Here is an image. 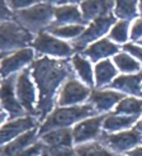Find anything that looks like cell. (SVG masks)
Here are the masks:
<instances>
[{
  "instance_id": "cell-1",
  "label": "cell",
  "mask_w": 142,
  "mask_h": 156,
  "mask_svg": "<svg viewBox=\"0 0 142 156\" xmlns=\"http://www.w3.org/2000/svg\"><path fill=\"white\" fill-rule=\"evenodd\" d=\"M70 71L66 61H56L43 57L33 64V76L39 88V104L41 118L52 108L53 94L60 83L65 79Z\"/></svg>"
},
{
  "instance_id": "cell-2",
  "label": "cell",
  "mask_w": 142,
  "mask_h": 156,
  "mask_svg": "<svg viewBox=\"0 0 142 156\" xmlns=\"http://www.w3.org/2000/svg\"><path fill=\"white\" fill-rule=\"evenodd\" d=\"M94 113L93 105H81V107H71V108H61L55 111L48 119L46 121L43 127L41 128V133H44V131H52L59 129L62 127H66L69 124L74 123L76 121H80L85 117H88Z\"/></svg>"
},
{
  "instance_id": "cell-3",
  "label": "cell",
  "mask_w": 142,
  "mask_h": 156,
  "mask_svg": "<svg viewBox=\"0 0 142 156\" xmlns=\"http://www.w3.org/2000/svg\"><path fill=\"white\" fill-rule=\"evenodd\" d=\"M52 14H55V10L48 4H38L29 9L20 10L17 14V18L29 29H37L46 26L50 23Z\"/></svg>"
},
{
  "instance_id": "cell-4",
  "label": "cell",
  "mask_w": 142,
  "mask_h": 156,
  "mask_svg": "<svg viewBox=\"0 0 142 156\" xmlns=\"http://www.w3.org/2000/svg\"><path fill=\"white\" fill-rule=\"evenodd\" d=\"M32 41V34L28 30L23 29L17 23L4 22L2 24V48L5 51L6 48L19 47L24 46Z\"/></svg>"
},
{
  "instance_id": "cell-5",
  "label": "cell",
  "mask_w": 142,
  "mask_h": 156,
  "mask_svg": "<svg viewBox=\"0 0 142 156\" xmlns=\"http://www.w3.org/2000/svg\"><path fill=\"white\" fill-rule=\"evenodd\" d=\"M33 47L43 53L56 55V56H69L73 48L65 42H61L46 33H39L33 42Z\"/></svg>"
},
{
  "instance_id": "cell-6",
  "label": "cell",
  "mask_w": 142,
  "mask_h": 156,
  "mask_svg": "<svg viewBox=\"0 0 142 156\" xmlns=\"http://www.w3.org/2000/svg\"><path fill=\"white\" fill-rule=\"evenodd\" d=\"M113 22H114V18L112 15H104V17L97 18L90 24V27L85 32H83V34L79 37V40L75 41V46L77 48H81L90 41L100 37L101 34H104L108 30V28L113 24Z\"/></svg>"
},
{
  "instance_id": "cell-7",
  "label": "cell",
  "mask_w": 142,
  "mask_h": 156,
  "mask_svg": "<svg viewBox=\"0 0 142 156\" xmlns=\"http://www.w3.org/2000/svg\"><path fill=\"white\" fill-rule=\"evenodd\" d=\"M15 89H17V95H18L20 104L24 107L28 112H33V103L36 99V94H34L33 84L29 80L28 70H24V71H22L18 75Z\"/></svg>"
},
{
  "instance_id": "cell-8",
  "label": "cell",
  "mask_w": 142,
  "mask_h": 156,
  "mask_svg": "<svg viewBox=\"0 0 142 156\" xmlns=\"http://www.w3.org/2000/svg\"><path fill=\"white\" fill-rule=\"evenodd\" d=\"M103 140L112 150L124 151L137 145L141 141V135L137 133V131L132 129V131L122 132V133H117V135H104Z\"/></svg>"
},
{
  "instance_id": "cell-9",
  "label": "cell",
  "mask_w": 142,
  "mask_h": 156,
  "mask_svg": "<svg viewBox=\"0 0 142 156\" xmlns=\"http://www.w3.org/2000/svg\"><path fill=\"white\" fill-rule=\"evenodd\" d=\"M89 95V90L84 85H81L76 80H69L61 90V94L59 98L60 105H67V104H75L83 100Z\"/></svg>"
},
{
  "instance_id": "cell-10",
  "label": "cell",
  "mask_w": 142,
  "mask_h": 156,
  "mask_svg": "<svg viewBox=\"0 0 142 156\" xmlns=\"http://www.w3.org/2000/svg\"><path fill=\"white\" fill-rule=\"evenodd\" d=\"M101 122H103V117H97V118L86 119L81 123H79L73 132L75 142L80 144L84 141H88L90 138L97 137L99 135Z\"/></svg>"
},
{
  "instance_id": "cell-11",
  "label": "cell",
  "mask_w": 142,
  "mask_h": 156,
  "mask_svg": "<svg viewBox=\"0 0 142 156\" xmlns=\"http://www.w3.org/2000/svg\"><path fill=\"white\" fill-rule=\"evenodd\" d=\"M32 58H33V51L28 50V48L17 51L14 55H12V56L4 58L3 64H2L3 76H6V75L12 74L13 71L18 70L23 65H26L27 62H29Z\"/></svg>"
},
{
  "instance_id": "cell-12",
  "label": "cell",
  "mask_w": 142,
  "mask_h": 156,
  "mask_svg": "<svg viewBox=\"0 0 142 156\" xmlns=\"http://www.w3.org/2000/svg\"><path fill=\"white\" fill-rule=\"evenodd\" d=\"M32 127H34V121L30 118V117L15 119L13 122L6 123L2 128V142L5 144L6 141H9V140H12L17 135H19L22 132H24Z\"/></svg>"
},
{
  "instance_id": "cell-13",
  "label": "cell",
  "mask_w": 142,
  "mask_h": 156,
  "mask_svg": "<svg viewBox=\"0 0 142 156\" xmlns=\"http://www.w3.org/2000/svg\"><path fill=\"white\" fill-rule=\"evenodd\" d=\"M42 140L50 147H70L73 141V133L67 128L52 129L42 135Z\"/></svg>"
},
{
  "instance_id": "cell-14",
  "label": "cell",
  "mask_w": 142,
  "mask_h": 156,
  "mask_svg": "<svg viewBox=\"0 0 142 156\" xmlns=\"http://www.w3.org/2000/svg\"><path fill=\"white\" fill-rule=\"evenodd\" d=\"M2 100H3V107L10 113L12 117H15L18 114H22V107L18 103V100L14 98V91H13V79L10 77L9 80L3 83L2 87Z\"/></svg>"
},
{
  "instance_id": "cell-15",
  "label": "cell",
  "mask_w": 142,
  "mask_h": 156,
  "mask_svg": "<svg viewBox=\"0 0 142 156\" xmlns=\"http://www.w3.org/2000/svg\"><path fill=\"white\" fill-rule=\"evenodd\" d=\"M141 80H142V71L137 75H128V76H119L112 83V88H117L124 91L133 93L136 95L142 94L141 88Z\"/></svg>"
},
{
  "instance_id": "cell-16",
  "label": "cell",
  "mask_w": 142,
  "mask_h": 156,
  "mask_svg": "<svg viewBox=\"0 0 142 156\" xmlns=\"http://www.w3.org/2000/svg\"><path fill=\"white\" fill-rule=\"evenodd\" d=\"M123 95L121 93H114V91H93L90 97L91 103L95 105L98 111L103 112L107 111L112 107L114 103H117L119 99H122Z\"/></svg>"
},
{
  "instance_id": "cell-17",
  "label": "cell",
  "mask_w": 142,
  "mask_h": 156,
  "mask_svg": "<svg viewBox=\"0 0 142 156\" xmlns=\"http://www.w3.org/2000/svg\"><path fill=\"white\" fill-rule=\"evenodd\" d=\"M117 51H118V47L114 43L109 42L108 40H100L94 44H91L90 47L85 51V55L89 56L91 60H99L101 57L113 55Z\"/></svg>"
},
{
  "instance_id": "cell-18",
  "label": "cell",
  "mask_w": 142,
  "mask_h": 156,
  "mask_svg": "<svg viewBox=\"0 0 142 156\" xmlns=\"http://www.w3.org/2000/svg\"><path fill=\"white\" fill-rule=\"evenodd\" d=\"M36 137V131H29L27 133H23L22 136H19L15 141H13L12 144L6 145L3 147V156H14L18 152L23 151L27 149V146L34 140Z\"/></svg>"
},
{
  "instance_id": "cell-19",
  "label": "cell",
  "mask_w": 142,
  "mask_h": 156,
  "mask_svg": "<svg viewBox=\"0 0 142 156\" xmlns=\"http://www.w3.org/2000/svg\"><path fill=\"white\" fill-rule=\"evenodd\" d=\"M112 6H113V3H109V2H85L81 4L85 19H90L94 17L97 18L104 17Z\"/></svg>"
},
{
  "instance_id": "cell-20",
  "label": "cell",
  "mask_w": 142,
  "mask_h": 156,
  "mask_svg": "<svg viewBox=\"0 0 142 156\" xmlns=\"http://www.w3.org/2000/svg\"><path fill=\"white\" fill-rule=\"evenodd\" d=\"M55 17L57 23H67V22H83V17L79 12L77 6L66 5L55 9Z\"/></svg>"
},
{
  "instance_id": "cell-21",
  "label": "cell",
  "mask_w": 142,
  "mask_h": 156,
  "mask_svg": "<svg viewBox=\"0 0 142 156\" xmlns=\"http://www.w3.org/2000/svg\"><path fill=\"white\" fill-rule=\"evenodd\" d=\"M95 75H97V85L103 87L110 83V80L115 76V69L110 64V61H101L95 67Z\"/></svg>"
},
{
  "instance_id": "cell-22",
  "label": "cell",
  "mask_w": 142,
  "mask_h": 156,
  "mask_svg": "<svg viewBox=\"0 0 142 156\" xmlns=\"http://www.w3.org/2000/svg\"><path fill=\"white\" fill-rule=\"evenodd\" d=\"M137 114L131 117H119V115H109L104 119L103 127L107 131H115L131 126V124L137 119Z\"/></svg>"
},
{
  "instance_id": "cell-23",
  "label": "cell",
  "mask_w": 142,
  "mask_h": 156,
  "mask_svg": "<svg viewBox=\"0 0 142 156\" xmlns=\"http://www.w3.org/2000/svg\"><path fill=\"white\" fill-rule=\"evenodd\" d=\"M73 62H74V66L76 69L79 76H80L88 85H93L91 66L89 64V61H86L85 58H83L80 55H76V56L73 58Z\"/></svg>"
},
{
  "instance_id": "cell-24",
  "label": "cell",
  "mask_w": 142,
  "mask_h": 156,
  "mask_svg": "<svg viewBox=\"0 0 142 156\" xmlns=\"http://www.w3.org/2000/svg\"><path fill=\"white\" fill-rule=\"evenodd\" d=\"M77 156H114L110 151L104 149L99 144H88L77 147Z\"/></svg>"
},
{
  "instance_id": "cell-25",
  "label": "cell",
  "mask_w": 142,
  "mask_h": 156,
  "mask_svg": "<svg viewBox=\"0 0 142 156\" xmlns=\"http://www.w3.org/2000/svg\"><path fill=\"white\" fill-rule=\"evenodd\" d=\"M142 111V100L135 98L123 99L122 102L117 105L115 113H127V114H138Z\"/></svg>"
},
{
  "instance_id": "cell-26",
  "label": "cell",
  "mask_w": 142,
  "mask_h": 156,
  "mask_svg": "<svg viewBox=\"0 0 142 156\" xmlns=\"http://www.w3.org/2000/svg\"><path fill=\"white\" fill-rule=\"evenodd\" d=\"M114 62L122 71H126V73H133V71L140 70L138 62L136 60H133L131 56H128V55H126V53L117 55V56L114 57Z\"/></svg>"
},
{
  "instance_id": "cell-27",
  "label": "cell",
  "mask_w": 142,
  "mask_h": 156,
  "mask_svg": "<svg viewBox=\"0 0 142 156\" xmlns=\"http://www.w3.org/2000/svg\"><path fill=\"white\" fill-rule=\"evenodd\" d=\"M115 14L121 18H131L136 14V2H118L115 4Z\"/></svg>"
},
{
  "instance_id": "cell-28",
  "label": "cell",
  "mask_w": 142,
  "mask_h": 156,
  "mask_svg": "<svg viewBox=\"0 0 142 156\" xmlns=\"http://www.w3.org/2000/svg\"><path fill=\"white\" fill-rule=\"evenodd\" d=\"M51 32L55 36L59 37H75L77 34H81L84 32V27L83 26H69V27H61V28H51Z\"/></svg>"
},
{
  "instance_id": "cell-29",
  "label": "cell",
  "mask_w": 142,
  "mask_h": 156,
  "mask_svg": "<svg viewBox=\"0 0 142 156\" xmlns=\"http://www.w3.org/2000/svg\"><path fill=\"white\" fill-rule=\"evenodd\" d=\"M127 27H128V22L127 20H122L118 22L117 24L113 27V29L110 30L109 37L114 41L118 42H124L127 40Z\"/></svg>"
},
{
  "instance_id": "cell-30",
  "label": "cell",
  "mask_w": 142,
  "mask_h": 156,
  "mask_svg": "<svg viewBox=\"0 0 142 156\" xmlns=\"http://www.w3.org/2000/svg\"><path fill=\"white\" fill-rule=\"evenodd\" d=\"M48 154L51 156H74V151L70 147H50Z\"/></svg>"
},
{
  "instance_id": "cell-31",
  "label": "cell",
  "mask_w": 142,
  "mask_h": 156,
  "mask_svg": "<svg viewBox=\"0 0 142 156\" xmlns=\"http://www.w3.org/2000/svg\"><path fill=\"white\" fill-rule=\"evenodd\" d=\"M42 150H43V145L36 144V145H33V146H30L29 149L23 150V151L18 152L17 155H14V156H34V155L39 154V151H42Z\"/></svg>"
},
{
  "instance_id": "cell-32",
  "label": "cell",
  "mask_w": 142,
  "mask_h": 156,
  "mask_svg": "<svg viewBox=\"0 0 142 156\" xmlns=\"http://www.w3.org/2000/svg\"><path fill=\"white\" fill-rule=\"evenodd\" d=\"M141 36H142V19H138V20H136V23L132 27L131 37L133 40H136V38H138Z\"/></svg>"
},
{
  "instance_id": "cell-33",
  "label": "cell",
  "mask_w": 142,
  "mask_h": 156,
  "mask_svg": "<svg viewBox=\"0 0 142 156\" xmlns=\"http://www.w3.org/2000/svg\"><path fill=\"white\" fill-rule=\"evenodd\" d=\"M124 50L130 51L132 55H135L136 57H138L140 60H142V48L137 47V46H135V44H126L124 46Z\"/></svg>"
},
{
  "instance_id": "cell-34",
  "label": "cell",
  "mask_w": 142,
  "mask_h": 156,
  "mask_svg": "<svg viewBox=\"0 0 142 156\" xmlns=\"http://www.w3.org/2000/svg\"><path fill=\"white\" fill-rule=\"evenodd\" d=\"M33 4V2L30 0H20V2H17V0H13L10 2V5L13 8H23V6H30Z\"/></svg>"
},
{
  "instance_id": "cell-35",
  "label": "cell",
  "mask_w": 142,
  "mask_h": 156,
  "mask_svg": "<svg viewBox=\"0 0 142 156\" xmlns=\"http://www.w3.org/2000/svg\"><path fill=\"white\" fill-rule=\"evenodd\" d=\"M128 156H142V147H138V149H136V150L130 151Z\"/></svg>"
},
{
  "instance_id": "cell-36",
  "label": "cell",
  "mask_w": 142,
  "mask_h": 156,
  "mask_svg": "<svg viewBox=\"0 0 142 156\" xmlns=\"http://www.w3.org/2000/svg\"><path fill=\"white\" fill-rule=\"evenodd\" d=\"M136 128H137L138 131H142V119H141V121H140V122L137 123V126H136Z\"/></svg>"
},
{
  "instance_id": "cell-37",
  "label": "cell",
  "mask_w": 142,
  "mask_h": 156,
  "mask_svg": "<svg viewBox=\"0 0 142 156\" xmlns=\"http://www.w3.org/2000/svg\"><path fill=\"white\" fill-rule=\"evenodd\" d=\"M42 156H51V155H50L48 152H43V154H42Z\"/></svg>"
},
{
  "instance_id": "cell-38",
  "label": "cell",
  "mask_w": 142,
  "mask_h": 156,
  "mask_svg": "<svg viewBox=\"0 0 142 156\" xmlns=\"http://www.w3.org/2000/svg\"><path fill=\"white\" fill-rule=\"evenodd\" d=\"M140 9H141V12H142V2H141V4H140Z\"/></svg>"
},
{
  "instance_id": "cell-39",
  "label": "cell",
  "mask_w": 142,
  "mask_h": 156,
  "mask_svg": "<svg viewBox=\"0 0 142 156\" xmlns=\"http://www.w3.org/2000/svg\"><path fill=\"white\" fill-rule=\"evenodd\" d=\"M141 43H142V41H141Z\"/></svg>"
}]
</instances>
